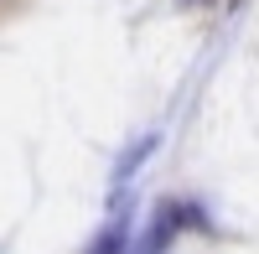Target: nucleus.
Masks as SVG:
<instances>
[{"label": "nucleus", "instance_id": "f257e3e1", "mask_svg": "<svg viewBox=\"0 0 259 254\" xmlns=\"http://www.w3.org/2000/svg\"><path fill=\"white\" fill-rule=\"evenodd\" d=\"M177 223H182V218H177V207H166V202H161V207H156V218H150V234L140 239L135 254H161L171 239H177Z\"/></svg>", "mask_w": 259, "mask_h": 254}, {"label": "nucleus", "instance_id": "7ed1b4c3", "mask_svg": "<svg viewBox=\"0 0 259 254\" xmlns=\"http://www.w3.org/2000/svg\"><path fill=\"white\" fill-rule=\"evenodd\" d=\"M150 145H156V135H140V145H135V151H130V156L119 161V172H114V187H119V182H130V172H135V166H140V156L150 151Z\"/></svg>", "mask_w": 259, "mask_h": 254}, {"label": "nucleus", "instance_id": "f03ea898", "mask_svg": "<svg viewBox=\"0 0 259 254\" xmlns=\"http://www.w3.org/2000/svg\"><path fill=\"white\" fill-rule=\"evenodd\" d=\"M89 254H124V223H109V228L99 234V244H94Z\"/></svg>", "mask_w": 259, "mask_h": 254}]
</instances>
